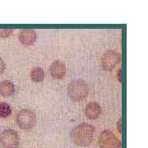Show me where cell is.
<instances>
[{"label": "cell", "instance_id": "3", "mask_svg": "<svg viewBox=\"0 0 148 148\" xmlns=\"http://www.w3.org/2000/svg\"><path fill=\"white\" fill-rule=\"evenodd\" d=\"M36 114L29 109H22L16 114V122L20 128L23 130H31L36 126Z\"/></svg>", "mask_w": 148, "mask_h": 148}, {"label": "cell", "instance_id": "6", "mask_svg": "<svg viewBox=\"0 0 148 148\" xmlns=\"http://www.w3.org/2000/svg\"><path fill=\"white\" fill-rule=\"evenodd\" d=\"M121 61V55L115 50H108L101 57V66L105 71L110 72Z\"/></svg>", "mask_w": 148, "mask_h": 148}, {"label": "cell", "instance_id": "1", "mask_svg": "<svg viewBox=\"0 0 148 148\" xmlns=\"http://www.w3.org/2000/svg\"><path fill=\"white\" fill-rule=\"evenodd\" d=\"M95 132V128L93 125L87 123H82L73 128L70 133V138L75 145L86 147L92 143Z\"/></svg>", "mask_w": 148, "mask_h": 148}, {"label": "cell", "instance_id": "4", "mask_svg": "<svg viewBox=\"0 0 148 148\" xmlns=\"http://www.w3.org/2000/svg\"><path fill=\"white\" fill-rule=\"evenodd\" d=\"M20 144V138L16 131L7 128L0 133V145L3 148H17Z\"/></svg>", "mask_w": 148, "mask_h": 148}, {"label": "cell", "instance_id": "10", "mask_svg": "<svg viewBox=\"0 0 148 148\" xmlns=\"http://www.w3.org/2000/svg\"><path fill=\"white\" fill-rule=\"evenodd\" d=\"M14 92L15 86L11 81L5 80L0 83V95H3V97H9L13 95Z\"/></svg>", "mask_w": 148, "mask_h": 148}, {"label": "cell", "instance_id": "11", "mask_svg": "<svg viewBox=\"0 0 148 148\" xmlns=\"http://www.w3.org/2000/svg\"><path fill=\"white\" fill-rule=\"evenodd\" d=\"M31 78L34 82H41L45 78L44 69L40 67H36L32 69L31 72Z\"/></svg>", "mask_w": 148, "mask_h": 148}, {"label": "cell", "instance_id": "2", "mask_svg": "<svg viewBox=\"0 0 148 148\" xmlns=\"http://www.w3.org/2000/svg\"><path fill=\"white\" fill-rule=\"evenodd\" d=\"M68 95L73 101L80 102L85 100L89 94L90 88L84 80H73L68 86Z\"/></svg>", "mask_w": 148, "mask_h": 148}, {"label": "cell", "instance_id": "14", "mask_svg": "<svg viewBox=\"0 0 148 148\" xmlns=\"http://www.w3.org/2000/svg\"><path fill=\"white\" fill-rule=\"evenodd\" d=\"M5 69H6L5 63H4V61L3 60V58H0V76L4 73Z\"/></svg>", "mask_w": 148, "mask_h": 148}, {"label": "cell", "instance_id": "7", "mask_svg": "<svg viewBox=\"0 0 148 148\" xmlns=\"http://www.w3.org/2000/svg\"><path fill=\"white\" fill-rule=\"evenodd\" d=\"M36 32L34 30L23 29L21 30L18 34V40L22 45L31 46L36 41Z\"/></svg>", "mask_w": 148, "mask_h": 148}, {"label": "cell", "instance_id": "12", "mask_svg": "<svg viewBox=\"0 0 148 148\" xmlns=\"http://www.w3.org/2000/svg\"><path fill=\"white\" fill-rule=\"evenodd\" d=\"M12 114V107L7 102H0V118L5 119Z\"/></svg>", "mask_w": 148, "mask_h": 148}, {"label": "cell", "instance_id": "13", "mask_svg": "<svg viewBox=\"0 0 148 148\" xmlns=\"http://www.w3.org/2000/svg\"><path fill=\"white\" fill-rule=\"evenodd\" d=\"M13 31L12 30H0V38H6V37L10 36L12 35Z\"/></svg>", "mask_w": 148, "mask_h": 148}, {"label": "cell", "instance_id": "5", "mask_svg": "<svg viewBox=\"0 0 148 148\" xmlns=\"http://www.w3.org/2000/svg\"><path fill=\"white\" fill-rule=\"evenodd\" d=\"M98 143L101 148H121V142L110 130L106 129L100 133Z\"/></svg>", "mask_w": 148, "mask_h": 148}, {"label": "cell", "instance_id": "16", "mask_svg": "<svg viewBox=\"0 0 148 148\" xmlns=\"http://www.w3.org/2000/svg\"><path fill=\"white\" fill-rule=\"evenodd\" d=\"M121 73H122V69H120L119 70V73H118V78H119V82H122Z\"/></svg>", "mask_w": 148, "mask_h": 148}, {"label": "cell", "instance_id": "15", "mask_svg": "<svg viewBox=\"0 0 148 148\" xmlns=\"http://www.w3.org/2000/svg\"><path fill=\"white\" fill-rule=\"evenodd\" d=\"M117 128H118V131H119V133H122V119H120L119 121H118V123H117Z\"/></svg>", "mask_w": 148, "mask_h": 148}, {"label": "cell", "instance_id": "9", "mask_svg": "<svg viewBox=\"0 0 148 148\" xmlns=\"http://www.w3.org/2000/svg\"><path fill=\"white\" fill-rule=\"evenodd\" d=\"M101 107L96 102L88 103L85 108V114L88 119L94 120L98 119L101 114Z\"/></svg>", "mask_w": 148, "mask_h": 148}, {"label": "cell", "instance_id": "8", "mask_svg": "<svg viewBox=\"0 0 148 148\" xmlns=\"http://www.w3.org/2000/svg\"><path fill=\"white\" fill-rule=\"evenodd\" d=\"M50 74L55 79H64L66 75V66L64 62L60 60H55L50 65Z\"/></svg>", "mask_w": 148, "mask_h": 148}]
</instances>
